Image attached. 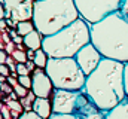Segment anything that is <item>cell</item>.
Segmentation results:
<instances>
[{
  "label": "cell",
  "instance_id": "1",
  "mask_svg": "<svg viewBox=\"0 0 128 119\" xmlns=\"http://www.w3.org/2000/svg\"><path fill=\"white\" fill-rule=\"evenodd\" d=\"M124 64L115 60L103 58L100 66L86 76L84 92L103 112L112 110L125 97Z\"/></svg>",
  "mask_w": 128,
  "mask_h": 119
},
{
  "label": "cell",
  "instance_id": "2",
  "mask_svg": "<svg viewBox=\"0 0 128 119\" xmlns=\"http://www.w3.org/2000/svg\"><path fill=\"white\" fill-rule=\"evenodd\" d=\"M91 43L98 49L103 58L119 62L128 61V21L119 12H113L91 24Z\"/></svg>",
  "mask_w": 128,
  "mask_h": 119
},
{
  "label": "cell",
  "instance_id": "3",
  "mask_svg": "<svg viewBox=\"0 0 128 119\" xmlns=\"http://www.w3.org/2000/svg\"><path fill=\"white\" fill-rule=\"evenodd\" d=\"M80 18L74 0H36L33 24L43 36H52Z\"/></svg>",
  "mask_w": 128,
  "mask_h": 119
},
{
  "label": "cell",
  "instance_id": "4",
  "mask_svg": "<svg viewBox=\"0 0 128 119\" xmlns=\"http://www.w3.org/2000/svg\"><path fill=\"white\" fill-rule=\"evenodd\" d=\"M88 43H91V24L79 18L61 31L43 37L42 49L51 58H74Z\"/></svg>",
  "mask_w": 128,
  "mask_h": 119
},
{
  "label": "cell",
  "instance_id": "5",
  "mask_svg": "<svg viewBox=\"0 0 128 119\" xmlns=\"http://www.w3.org/2000/svg\"><path fill=\"white\" fill-rule=\"evenodd\" d=\"M51 78L55 89L66 91H84L86 84V74L79 67L74 58H51L45 68Z\"/></svg>",
  "mask_w": 128,
  "mask_h": 119
},
{
  "label": "cell",
  "instance_id": "6",
  "mask_svg": "<svg viewBox=\"0 0 128 119\" xmlns=\"http://www.w3.org/2000/svg\"><path fill=\"white\" fill-rule=\"evenodd\" d=\"M122 0H74L80 18L88 24H96L107 15L118 12Z\"/></svg>",
  "mask_w": 128,
  "mask_h": 119
},
{
  "label": "cell",
  "instance_id": "7",
  "mask_svg": "<svg viewBox=\"0 0 128 119\" xmlns=\"http://www.w3.org/2000/svg\"><path fill=\"white\" fill-rule=\"evenodd\" d=\"M52 112L58 115H76L88 101V95L84 91H66L54 89L52 97Z\"/></svg>",
  "mask_w": 128,
  "mask_h": 119
},
{
  "label": "cell",
  "instance_id": "8",
  "mask_svg": "<svg viewBox=\"0 0 128 119\" xmlns=\"http://www.w3.org/2000/svg\"><path fill=\"white\" fill-rule=\"evenodd\" d=\"M34 2L36 0H2L0 4L4 9V18L18 24L22 21H33Z\"/></svg>",
  "mask_w": 128,
  "mask_h": 119
},
{
  "label": "cell",
  "instance_id": "9",
  "mask_svg": "<svg viewBox=\"0 0 128 119\" xmlns=\"http://www.w3.org/2000/svg\"><path fill=\"white\" fill-rule=\"evenodd\" d=\"M74 60L78 61V64H79V67L82 68V72H84L86 76H90L97 67L100 66V62H101V60H103V55L98 52V49H97L92 43H88L86 46H84V48L76 54Z\"/></svg>",
  "mask_w": 128,
  "mask_h": 119
},
{
  "label": "cell",
  "instance_id": "10",
  "mask_svg": "<svg viewBox=\"0 0 128 119\" xmlns=\"http://www.w3.org/2000/svg\"><path fill=\"white\" fill-rule=\"evenodd\" d=\"M32 78H33L32 91L34 92V95L39 97V98H51L55 88H54V84H52L51 78L48 76V73L43 68H36L32 73Z\"/></svg>",
  "mask_w": 128,
  "mask_h": 119
},
{
  "label": "cell",
  "instance_id": "11",
  "mask_svg": "<svg viewBox=\"0 0 128 119\" xmlns=\"http://www.w3.org/2000/svg\"><path fill=\"white\" fill-rule=\"evenodd\" d=\"M33 112L37 113L40 118L43 119H49L51 115L54 113L52 112V101L51 98H36L34 104H33Z\"/></svg>",
  "mask_w": 128,
  "mask_h": 119
},
{
  "label": "cell",
  "instance_id": "12",
  "mask_svg": "<svg viewBox=\"0 0 128 119\" xmlns=\"http://www.w3.org/2000/svg\"><path fill=\"white\" fill-rule=\"evenodd\" d=\"M106 119H128V97H125L112 110L106 112Z\"/></svg>",
  "mask_w": 128,
  "mask_h": 119
},
{
  "label": "cell",
  "instance_id": "13",
  "mask_svg": "<svg viewBox=\"0 0 128 119\" xmlns=\"http://www.w3.org/2000/svg\"><path fill=\"white\" fill-rule=\"evenodd\" d=\"M42 43H43V36L37 30L32 31L27 36H24V46L27 49H33V51L42 49Z\"/></svg>",
  "mask_w": 128,
  "mask_h": 119
},
{
  "label": "cell",
  "instance_id": "14",
  "mask_svg": "<svg viewBox=\"0 0 128 119\" xmlns=\"http://www.w3.org/2000/svg\"><path fill=\"white\" fill-rule=\"evenodd\" d=\"M34 64H36V67L37 68H46V66H48V61H49V55L43 51V49H37L36 51V54H34Z\"/></svg>",
  "mask_w": 128,
  "mask_h": 119
},
{
  "label": "cell",
  "instance_id": "15",
  "mask_svg": "<svg viewBox=\"0 0 128 119\" xmlns=\"http://www.w3.org/2000/svg\"><path fill=\"white\" fill-rule=\"evenodd\" d=\"M34 30H36V27H34L33 21H22V22H18V24H16V33H18L21 37L30 34Z\"/></svg>",
  "mask_w": 128,
  "mask_h": 119
},
{
  "label": "cell",
  "instance_id": "16",
  "mask_svg": "<svg viewBox=\"0 0 128 119\" xmlns=\"http://www.w3.org/2000/svg\"><path fill=\"white\" fill-rule=\"evenodd\" d=\"M36 95H34V92L30 91L24 98H20V101H21V104H22V107H24V112H32L33 110V104H34V101H36Z\"/></svg>",
  "mask_w": 128,
  "mask_h": 119
},
{
  "label": "cell",
  "instance_id": "17",
  "mask_svg": "<svg viewBox=\"0 0 128 119\" xmlns=\"http://www.w3.org/2000/svg\"><path fill=\"white\" fill-rule=\"evenodd\" d=\"M12 57L14 60L16 61V62H22V64H26L27 61H28V57H27V52L24 51V49H15L14 51V54H12Z\"/></svg>",
  "mask_w": 128,
  "mask_h": 119
},
{
  "label": "cell",
  "instance_id": "18",
  "mask_svg": "<svg viewBox=\"0 0 128 119\" xmlns=\"http://www.w3.org/2000/svg\"><path fill=\"white\" fill-rule=\"evenodd\" d=\"M18 82H20V85H22L24 88L32 89V86H33L32 74H28V76H18Z\"/></svg>",
  "mask_w": 128,
  "mask_h": 119
},
{
  "label": "cell",
  "instance_id": "19",
  "mask_svg": "<svg viewBox=\"0 0 128 119\" xmlns=\"http://www.w3.org/2000/svg\"><path fill=\"white\" fill-rule=\"evenodd\" d=\"M15 64H16L15 67H16V73H18V76H28V74H32L26 64H22V62H15Z\"/></svg>",
  "mask_w": 128,
  "mask_h": 119
},
{
  "label": "cell",
  "instance_id": "20",
  "mask_svg": "<svg viewBox=\"0 0 128 119\" xmlns=\"http://www.w3.org/2000/svg\"><path fill=\"white\" fill-rule=\"evenodd\" d=\"M118 12L121 14V16H122L124 20L128 21V0H122V2H121V6H119Z\"/></svg>",
  "mask_w": 128,
  "mask_h": 119
},
{
  "label": "cell",
  "instance_id": "21",
  "mask_svg": "<svg viewBox=\"0 0 128 119\" xmlns=\"http://www.w3.org/2000/svg\"><path fill=\"white\" fill-rule=\"evenodd\" d=\"M14 91H15V94H16L20 98H24V97H26V95H27V94L32 91V89L24 88L22 85H20V84H18V85H15V86H14Z\"/></svg>",
  "mask_w": 128,
  "mask_h": 119
},
{
  "label": "cell",
  "instance_id": "22",
  "mask_svg": "<svg viewBox=\"0 0 128 119\" xmlns=\"http://www.w3.org/2000/svg\"><path fill=\"white\" fill-rule=\"evenodd\" d=\"M49 119H82L79 115H58V113H52Z\"/></svg>",
  "mask_w": 128,
  "mask_h": 119
},
{
  "label": "cell",
  "instance_id": "23",
  "mask_svg": "<svg viewBox=\"0 0 128 119\" xmlns=\"http://www.w3.org/2000/svg\"><path fill=\"white\" fill-rule=\"evenodd\" d=\"M18 119H43V118H40L37 113H34V112L32 110V112H24Z\"/></svg>",
  "mask_w": 128,
  "mask_h": 119
},
{
  "label": "cell",
  "instance_id": "24",
  "mask_svg": "<svg viewBox=\"0 0 128 119\" xmlns=\"http://www.w3.org/2000/svg\"><path fill=\"white\" fill-rule=\"evenodd\" d=\"M124 86H125V94L128 97V61L124 64Z\"/></svg>",
  "mask_w": 128,
  "mask_h": 119
},
{
  "label": "cell",
  "instance_id": "25",
  "mask_svg": "<svg viewBox=\"0 0 128 119\" xmlns=\"http://www.w3.org/2000/svg\"><path fill=\"white\" fill-rule=\"evenodd\" d=\"M0 74L4 76V78H9L10 76V68L8 64H0Z\"/></svg>",
  "mask_w": 128,
  "mask_h": 119
},
{
  "label": "cell",
  "instance_id": "26",
  "mask_svg": "<svg viewBox=\"0 0 128 119\" xmlns=\"http://www.w3.org/2000/svg\"><path fill=\"white\" fill-rule=\"evenodd\" d=\"M4 92L8 95H10L14 92V86L12 85H8V84H2V95H4Z\"/></svg>",
  "mask_w": 128,
  "mask_h": 119
},
{
  "label": "cell",
  "instance_id": "27",
  "mask_svg": "<svg viewBox=\"0 0 128 119\" xmlns=\"http://www.w3.org/2000/svg\"><path fill=\"white\" fill-rule=\"evenodd\" d=\"M26 66H27V68H28V70H30V73H33V72H34V70H36V68H37V67H36V64H34V61H33V60H28V61H27V62H26Z\"/></svg>",
  "mask_w": 128,
  "mask_h": 119
},
{
  "label": "cell",
  "instance_id": "28",
  "mask_svg": "<svg viewBox=\"0 0 128 119\" xmlns=\"http://www.w3.org/2000/svg\"><path fill=\"white\" fill-rule=\"evenodd\" d=\"M8 61V52H4V49L0 51V64H6Z\"/></svg>",
  "mask_w": 128,
  "mask_h": 119
},
{
  "label": "cell",
  "instance_id": "29",
  "mask_svg": "<svg viewBox=\"0 0 128 119\" xmlns=\"http://www.w3.org/2000/svg\"><path fill=\"white\" fill-rule=\"evenodd\" d=\"M26 52H27V57H28V60H34V54H36V51H33V49H27Z\"/></svg>",
  "mask_w": 128,
  "mask_h": 119
}]
</instances>
